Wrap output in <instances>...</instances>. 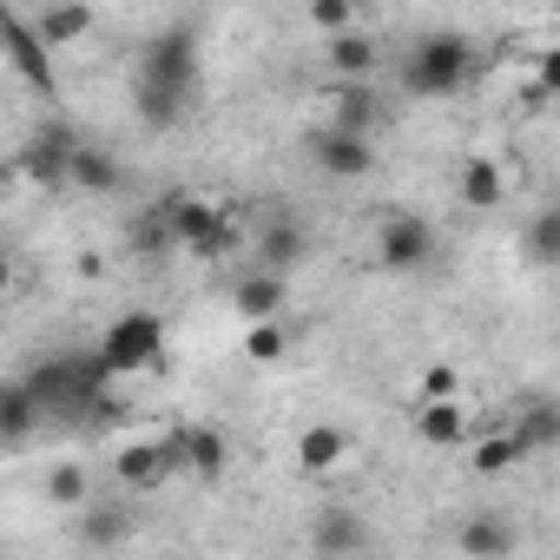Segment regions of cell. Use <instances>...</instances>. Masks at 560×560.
Instances as JSON below:
<instances>
[{
    "label": "cell",
    "instance_id": "6da1fadb",
    "mask_svg": "<svg viewBox=\"0 0 560 560\" xmlns=\"http://www.w3.org/2000/svg\"><path fill=\"white\" fill-rule=\"evenodd\" d=\"M198 100V40L191 27H165L159 40L139 47V67H132V106L145 126H178Z\"/></svg>",
    "mask_w": 560,
    "mask_h": 560
},
{
    "label": "cell",
    "instance_id": "7a4b0ae2",
    "mask_svg": "<svg viewBox=\"0 0 560 560\" xmlns=\"http://www.w3.org/2000/svg\"><path fill=\"white\" fill-rule=\"evenodd\" d=\"M468 73H475V40L455 34V27L422 34V40L409 47V60H402V86H409L416 100H448Z\"/></svg>",
    "mask_w": 560,
    "mask_h": 560
},
{
    "label": "cell",
    "instance_id": "3957f363",
    "mask_svg": "<svg viewBox=\"0 0 560 560\" xmlns=\"http://www.w3.org/2000/svg\"><path fill=\"white\" fill-rule=\"evenodd\" d=\"M93 357L113 370V383L159 370V363H165V317H159V311H119V317L100 330Z\"/></svg>",
    "mask_w": 560,
    "mask_h": 560
},
{
    "label": "cell",
    "instance_id": "277c9868",
    "mask_svg": "<svg viewBox=\"0 0 560 560\" xmlns=\"http://www.w3.org/2000/svg\"><path fill=\"white\" fill-rule=\"evenodd\" d=\"M165 205V231L178 250L191 257H224L237 244V211L231 205H211V198H159Z\"/></svg>",
    "mask_w": 560,
    "mask_h": 560
},
{
    "label": "cell",
    "instance_id": "5b68a950",
    "mask_svg": "<svg viewBox=\"0 0 560 560\" xmlns=\"http://www.w3.org/2000/svg\"><path fill=\"white\" fill-rule=\"evenodd\" d=\"M0 60H8L40 100H60V73H54V54L34 40V27H27V14H14L8 0H0Z\"/></svg>",
    "mask_w": 560,
    "mask_h": 560
},
{
    "label": "cell",
    "instance_id": "8992f818",
    "mask_svg": "<svg viewBox=\"0 0 560 560\" xmlns=\"http://www.w3.org/2000/svg\"><path fill=\"white\" fill-rule=\"evenodd\" d=\"M429 257H435V224L422 218V211H389L383 224H376V264L383 270H429Z\"/></svg>",
    "mask_w": 560,
    "mask_h": 560
},
{
    "label": "cell",
    "instance_id": "52a82bcc",
    "mask_svg": "<svg viewBox=\"0 0 560 560\" xmlns=\"http://www.w3.org/2000/svg\"><path fill=\"white\" fill-rule=\"evenodd\" d=\"M231 311L244 317V330L250 324H284V311H291V277H270V270H244L237 284H231Z\"/></svg>",
    "mask_w": 560,
    "mask_h": 560
},
{
    "label": "cell",
    "instance_id": "ba28073f",
    "mask_svg": "<svg viewBox=\"0 0 560 560\" xmlns=\"http://www.w3.org/2000/svg\"><path fill=\"white\" fill-rule=\"evenodd\" d=\"M165 442H172V455H178V475H191V481H224L231 448H224V435H218L211 422H178Z\"/></svg>",
    "mask_w": 560,
    "mask_h": 560
},
{
    "label": "cell",
    "instance_id": "9c48e42d",
    "mask_svg": "<svg viewBox=\"0 0 560 560\" xmlns=\"http://www.w3.org/2000/svg\"><path fill=\"white\" fill-rule=\"evenodd\" d=\"M113 475H119V488L159 494V488L178 475V455H172V442H165V435H152V442H126V448L113 455Z\"/></svg>",
    "mask_w": 560,
    "mask_h": 560
},
{
    "label": "cell",
    "instance_id": "30bf717a",
    "mask_svg": "<svg viewBox=\"0 0 560 560\" xmlns=\"http://www.w3.org/2000/svg\"><path fill=\"white\" fill-rule=\"evenodd\" d=\"M73 145H80V139H73L67 126H40V132L21 145L14 165H21V178H34V185H67V159H73Z\"/></svg>",
    "mask_w": 560,
    "mask_h": 560
},
{
    "label": "cell",
    "instance_id": "8fae6325",
    "mask_svg": "<svg viewBox=\"0 0 560 560\" xmlns=\"http://www.w3.org/2000/svg\"><path fill=\"white\" fill-rule=\"evenodd\" d=\"M311 159H317L324 178H370V172H376V145H370V139H350V132H337V126H324V132L311 139Z\"/></svg>",
    "mask_w": 560,
    "mask_h": 560
},
{
    "label": "cell",
    "instance_id": "7c38bea8",
    "mask_svg": "<svg viewBox=\"0 0 560 560\" xmlns=\"http://www.w3.org/2000/svg\"><path fill=\"white\" fill-rule=\"evenodd\" d=\"M501 198H508V172H501V159L468 152V159L455 165V205H462V211H501Z\"/></svg>",
    "mask_w": 560,
    "mask_h": 560
},
{
    "label": "cell",
    "instance_id": "4fadbf2b",
    "mask_svg": "<svg viewBox=\"0 0 560 560\" xmlns=\"http://www.w3.org/2000/svg\"><path fill=\"white\" fill-rule=\"evenodd\" d=\"M350 429L343 422H304L298 429V475H337L350 462Z\"/></svg>",
    "mask_w": 560,
    "mask_h": 560
},
{
    "label": "cell",
    "instance_id": "5bb4252c",
    "mask_svg": "<svg viewBox=\"0 0 560 560\" xmlns=\"http://www.w3.org/2000/svg\"><path fill=\"white\" fill-rule=\"evenodd\" d=\"M304 250H311V231L298 218H264V231H257V270L291 277L304 264Z\"/></svg>",
    "mask_w": 560,
    "mask_h": 560
},
{
    "label": "cell",
    "instance_id": "9a60e30c",
    "mask_svg": "<svg viewBox=\"0 0 560 560\" xmlns=\"http://www.w3.org/2000/svg\"><path fill=\"white\" fill-rule=\"evenodd\" d=\"M416 435L429 442V448H462L468 435H475V416H468V402L455 396V402H416Z\"/></svg>",
    "mask_w": 560,
    "mask_h": 560
},
{
    "label": "cell",
    "instance_id": "2e32d148",
    "mask_svg": "<svg viewBox=\"0 0 560 560\" xmlns=\"http://www.w3.org/2000/svg\"><path fill=\"white\" fill-rule=\"evenodd\" d=\"M27 27H34V40H40L47 54H60V47H73V40H86V34L100 27V14H93V8H34Z\"/></svg>",
    "mask_w": 560,
    "mask_h": 560
},
{
    "label": "cell",
    "instance_id": "e0dca14e",
    "mask_svg": "<svg viewBox=\"0 0 560 560\" xmlns=\"http://www.w3.org/2000/svg\"><path fill=\"white\" fill-rule=\"evenodd\" d=\"M67 185H80V191H93V198H106V191H119L126 185V165L106 152V145H73V159H67Z\"/></svg>",
    "mask_w": 560,
    "mask_h": 560
},
{
    "label": "cell",
    "instance_id": "ac0fdd59",
    "mask_svg": "<svg viewBox=\"0 0 560 560\" xmlns=\"http://www.w3.org/2000/svg\"><path fill=\"white\" fill-rule=\"evenodd\" d=\"M363 540H370V527H363V514H350V508H330V514H317V527H311V547H317L324 560H357Z\"/></svg>",
    "mask_w": 560,
    "mask_h": 560
},
{
    "label": "cell",
    "instance_id": "d6986e66",
    "mask_svg": "<svg viewBox=\"0 0 560 560\" xmlns=\"http://www.w3.org/2000/svg\"><path fill=\"white\" fill-rule=\"evenodd\" d=\"M455 547H462L468 560H508V553H514V521H508V514H468V521L455 527Z\"/></svg>",
    "mask_w": 560,
    "mask_h": 560
},
{
    "label": "cell",
    "instance_id": "ffe728a7",
    "mask_svg": "<svg viewBox=\"0 0 560 560\" xmlns=\"http://www.w3.org/2000/svg\"><path fill=\"white\" fill-rule=\"evenodd\" d=\"M330 106H337V113H330V126H337V132H350V139H370V132H376V119H383V100H376L363 80H343Z\"/></svg>",
    "mask_w": 560,
    "mask_h": 560
},
{
    "label": "cell",
    "instance_id": "44dd1931",
    "mask_svg": "<svg viewBox=\"0 0 560 560\" xmlns=\"http://www.w3.org/2000/svg\"><path fill=\"white\" fill-rule=\"evenodd\" d=\"M34 429H40V409H34V396H27V383L8 376V383H0V448L27 442Z\"/></svg>",
    "mask_w": 560,
    "mask_h": 560
},
{
    "label": "cell",
    "instance_id": "7402d4cb",
    "mask_svg": "<svg viewBox=\"0 0 560 560\" xmlns=\"http://www.w3.org/2000/svg\"><path fill=\"white\" fill-rule=\"evenodd\" d=\"M534 448L501 422V429H481V442H475V475H508L514 462H527Z\"/></svg>",
    "mask_w": 560,
    "mask_h": 560
},
{
    "label": "cell",
    "instance_id": "603a6c76",
    "mask_svg": "<svg viewBox=\"0 0 560 560\" xmlns=\"http://www.w3.org/2000/svg\"><path fill=\"white\" fill-rule=\"evenodd\" d=\"M132 534V514L126 508H113V501H86L80 508V540L86 547H119Z\"/></svg>",
    "mask_w": 560,
    "mask_h": 560
},
{
    "label": "cell",
    "instance_id": "cb8c5ba5",
    "mask_svg": "<svg viewBox=\"0 0 560 560\" xmlns=\"http://www.w3.org/2000/svg\"><path fill=\"white\" fill-rule=\"evenodd\" d=\"M330 67H337L343 80H370V73H376V40H370L363 27L337 34V40H330Z\"/></svg>",
    "mask_w": 560,
    "mask_h": 560
},
{
    "label": "cell",
    "instance_id": "d4e9b609",
    "mask_svg": "<svg viewBox=\"0 0 560 560\" xmlns=\"http://www.w3.org/2000/svg\"><path fill=\"white\" fill-rule=\"evenodd\" d=\"M508 429H514V435H521L527 448H547V442L560 435V409H553L547 396H534L527 409H514V416H508Z\"/></svg>",
    "mask_w": 560,
    "mask_h": 560
},
{
    "label": "cell",
    "instance_id": "484cf974",
    "mask_svg": "<svg viewBox=\"0 0 560 560\" xmlns=\"http://www.w3.org/2000/svg\"><path fill=\"white\" fill-rule=\"evenodd\" d=\"M284 357H291V330L284 324H250L244 330V363L270 370V363H284Z\"/></svg>",
    "mask_w": 560,
    "mask_h": 560
},
{
    "label": "cell",
    "instance_id": "4316f807",
    "mask_svg": "<svg viewBox=\"0 0 560 560\" xmlns=\"http://www.w3.org/2000/svg\"><path fill=\"white\" fill-rule=\"evenodd\" d=\"M47 494H54L60 508H86V501H93V481H86L80 462H60V468H47Z\"/></svg>",
    "mask_w": 560,
    "mask_h": 560
},
{
    "label": "cell",
    "instance_id": "83f0119b",
    "mask_svg": "<svg viewBox=\"0 0 560 560\" xmlns=\"http://www.w3.org/2000/svg\"><path fill=\"white\" fill-rule=\"evenodd\" d=\"M311 27H324V34L337 40V34L357 27V8H350V0H311Z\"/></svg>",
    "mask_w": 560,
    "mask_h": 560
},
{
    "label": "cell",
    "instance_id": "f1b7e54d",
    "mask_svg": "<svg viewBox=\"0 0 560 560\" xmlns=\"http://www.w3.org/2000/svg\"><path fill=\"white\" fill-rule=\"evenodd\" d=\"M553 250H560V211H540L534 231H527V257L534 264H553Z\"/></svg>",
    "mask_w": 560,
    "mask_h": 560
},
{
    "label": "cell",
    "instance_id": "f546056e",
    "mask_svg": "<svg viewBox=\"0 0 560 560\" xmlns=\"http://www.w3.org/2000/svg\"><path fill=\"white\" fill-rule=\"evenodd\" d=\"M462 396V370L455 363H429L422 370V402H455Z\"/></svg>",
    "mask_w": 560,
    "mask_h": 560
},
{
    "label": "cell",
    "instance_id": "4dcf8cb0",
    "mask_svg": "<svg viewBox=\"0 0 560 560\" xmlns=\"http://www.w3.org/2000/svg\"><path fill=\"white\" fill-rule=\"evenodd\" d=\"M8 284H14V257H8V250H0V291H8Z\"/></svg>",
    "mask_w": 560,
    "mask_h": 560
},
{
    "label": "cell",
    "instance_id": "1f68e13d",
    "mask_svg": "<svg viewBox=\"0 0 560 560\" xmlns=\"http://www.w3.org/2000/svg\"><path fill=\"white\" fill-rule=\"evenodd\" d=\"M357 560H389V553H357Z\"/></svg>",
    "mask_w": 560,
    "mask_h": 560
}]
</instances>
